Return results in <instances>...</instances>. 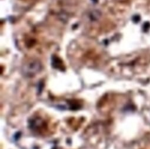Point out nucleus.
Listing matches in <instances>:
<instances>
[{
  "mask_svg": "<svg viewBox=\"0 0 150 149\" xmlns=\"http://www.w3.org/2000/svg\"><path fill=\"white\" fill-rule=\"evenodd\" d=\"M42 66L40 61L34 59L28 61L23 66V73L28 77H33L40 72Z\"/></svg>",
  "mask_w": 150,
  "mask_h": 149,
  "instance_id": "f257e3e1",
  "label": "nucleus"
}]
</instances>
